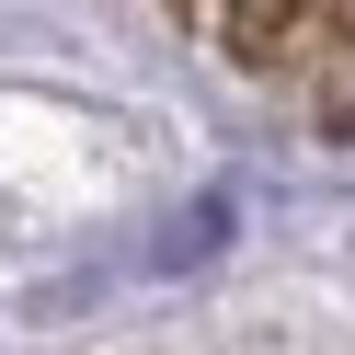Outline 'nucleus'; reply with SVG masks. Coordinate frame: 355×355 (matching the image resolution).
<instances>
[{
    "label": "nucleus",
    "instance_id": "obj_1",
    "mask_svg": "<svg viewBox=\"0 0 355 355\" xmlns=\"http://www.w3.org/2000/svg\"><path fill=\"white\" fill-rule=\"evenodd\" d=\"M332 0H230V46L252 58V69H275V58H298L309 35H321Z\"/></svg>",
    "mask_w": 355,
    "mask_h": 355
}]
</instances>
